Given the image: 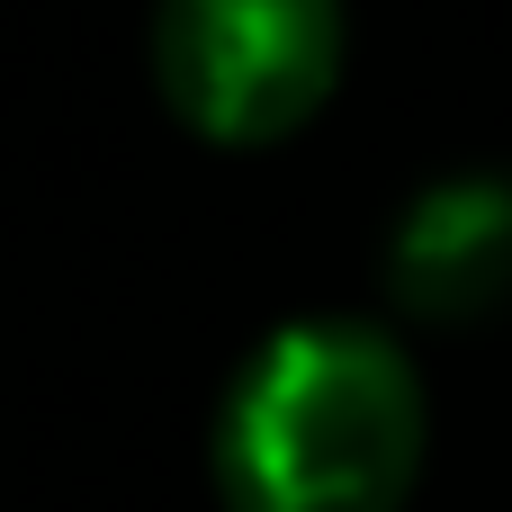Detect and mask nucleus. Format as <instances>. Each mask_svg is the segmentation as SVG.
Listing matches in <instances>:
<instances>
[{"instance_id":"1","label":"nucleus","mask_w":512,"mask_h":512,"mask_svg":"<svg viewBox=\"0 0 512 512\" xmlns=\"http://www.w3.org/2000/svg\"><path fill=\"white\" fill-rule=\"evenodd\" d=\"M423 459V369L369 315H297L261 333L207 423L225 512H405Z\"/></svg>"},{"instance_id":"2","label":"nucleus","mask_w":512,"mask_h":512,"mask_svg":"<svg viewBox=\"0 0 512 512\" xmlns=\"http://www.w3.org/2000/svg\"><path fill=\"white\" fill-rule=\"evenodd\" d=\"M342 0H153L144 63L162 108L225 153L288 144L342 81Z\"/></svg>"},{"instance_id":"3","label":"nucleus","mask_w":512,"mask_h":512,"mask_svg":"<svg viewBox=\"0 0 512 512\" xmlns=\"http://www.w3.org/2000/svg\"><path fill=\"white\" fill-rule=\"evenodd\" d=\"M387 297L414 324H486L512 306V180L450 171L387 234Z\"/></svg>"}]
</instances>
